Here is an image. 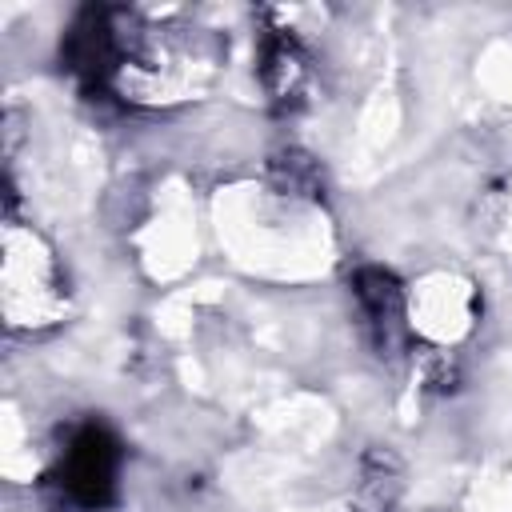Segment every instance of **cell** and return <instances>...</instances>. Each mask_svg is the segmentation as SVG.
I'll list each match as a JSON object with an SVG mask.
<instances>
[{
    "instance_id": "cell-1",
    "label": "cell",
    "mask_w": 512,
    "mask_h": 512,
    "mask_svg": "<svg viewBox=\"0 0 512 512\" xmlns=\"http://www.w3.org/2000/svg\"><path fill=\"white\" fill-rule=\"evenodd\" d=\"M116 476H120V440L104 424H84L68 440L48 480L60 492V500H68L72 508L100 512L116 500Z\"/></svg>"
},
{
    "instance_id": "cell-2",
    "label": "cell",
    "mask_w": 512,
    "mask_h": 512,
    "mask_svg": "<svg viewBox=\"0 0 512 512\" xmlns=\"http://www.w3.org/2000/svg\"><path fill=\"white\" fill-rule=\"evenodd\" d=\"M356 296H360V304H364V312H368V320L376 328L388 332V328L400 324L404 296H400V284H396L392 272H384V268H360L356 272Z\"/></svg>"
}]
</instances>
